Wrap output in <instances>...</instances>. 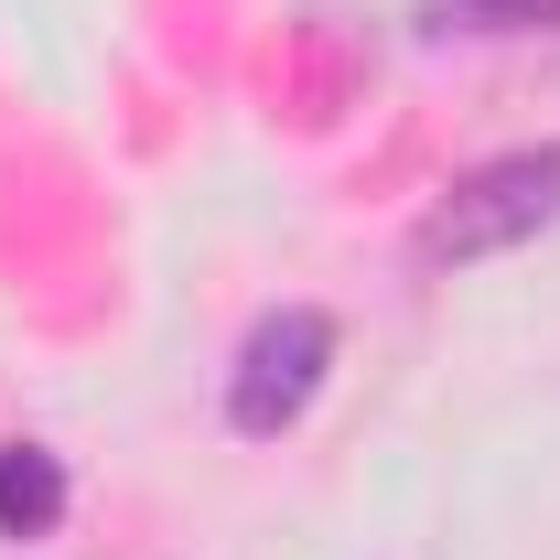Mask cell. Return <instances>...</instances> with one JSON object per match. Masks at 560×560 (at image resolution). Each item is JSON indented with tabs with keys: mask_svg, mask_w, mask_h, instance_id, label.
Returning a JSON list of instances; mask_svg holds the SVG:
<instances>
[{
	"mask_svg": "<svg viewBox=\"0 0 560 560\" xmlns=\"http://www.w3.org/2000/svg\"><path fill=\"white\" fill-rule=\"evenodd\" d=\"M324 366H335V313H313V302L270 313V324L237 346V377H226V431H237V442H280L291 420L324 399Z\"/></svg>",
	"mask_w": 560,
	"mask_h": 560,
	"instance_id": "2",
	"label": "cell"
},
{
	"mask_svg": "<svg viewBox=\"0 0 560 560\" xmlns=\"http://www.w3.org/2000/svg\"><path fill=\"white\" fill-rule=\"evenodd\" d=\"M475 33H539V22H560V0H453Z\"/></svg>",
	"mask_w": 560,
	"mask_h": 560,
	"instance_id": "4",
	"label": "cell"
},
{
	"mask_svg": "<svg viewBox=\"0 0 560 560\" xmlns=\"http://www.w3.org/2000/svg\"><path fill=\"white\" fill-rule=\"evenodd\" d=\"M539 226H560V140H550V151H506V162H486V173H464V184L410 226V259H420V270H475V259L528 248Z\"/></svg>",
	"mask_w": 560,
	"mask_h": 560,
	"instance_id": "1",
	"label": "cell"
},
{
	"mask_svg": "<svg viewBox=\"0 0 560 560\" xmlns=\"http://www.w3.org/2000/svg\"><path fill=\"white\" fill-rule=\"evenodd\" d=\"M66 528V464L44 442H11L0 453V539H55Z\"/></svg>",
	"mask_w": 560,
	"mask_h": 560,
	"instance_id": "3",
	"label": "cell"
}]
</instances>
